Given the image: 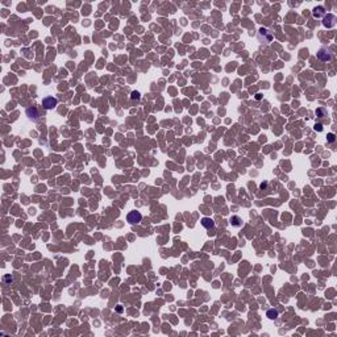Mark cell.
Returning <instances> with one entry per match:
<instances>
[{"label":"cell","instance_id":"obj_9","mask_svg":"<svg viewBox=\"0 0 337 337\" xmlns=\"http://www.w3.org/2000/svg\"><path fill=\"white\" fill-rule=\"evenodd\" d=\"M229 221H231V225L232 227H237V228L243 227V220H241L238 216H232Z\"/></svg>","mask_w":337,"mask_h":337},{"label":"cell","instance_id":"obj_11","mask_svg":"<svg viewBox=\"0 0 337 337\" xmlns=\"http://www.w3.org/2000/svg\"><path fill=\"white\" fill-rule=\"evenodd\" d=\"M266 316H268L269 319H271V320H275L278 317V311L274 309V308H271V309H269L268 312H266Z\"/></svg>","mask_w":337,"mask_h":337},{"label":"cell","instance_id":"obj_14","mask_svg":"<svg viewBox=\"0 0 337 337\" xmlns=\"http://www.w3.org/2000/svg\"><path fill=\"white\" fill-rule=\"evenodd\" d=\"M314 129L316 130V132H323V124H320V123H316L315 124V126H314Z\"/></svg>","mask_w":337,"mask_h":337},{"label":"cell","instance_id":"obj_8","mask_svg":"<svg viewBox=\"0 0 337 337\" xmlns=\"http://www.w3.org/2000/svg\"><path fill=\"white\" fill-rule=\"evenodd\" d=\"M202 225L207 228V229H211V228L215 227V221L212 219H209V217H203L202 219Z\"/></svg>","mask_w":337,"mask_h":337},{"label":"cell","instance_id":"obj_4","mask_svg":"<svg viewBox=\"0 0 337 337\" xmlns=\"http://www.w3.org/2000/svg\"><path fill=\"white\" fill-rule=\"evenodd\" d=\"M258 37H259V40L262 41V42L269 43V42L273 40V33H271L269 29L261 28V29H259V33H258Z\"/></svg>","mask_w":337,"mask_h":337},{"label":"cell","instance_id":"obj_10","mask_svg":"<svg viewBox=\"0 0 337 337\" xmlns=\"http://www.w3.org/2000/svg\"><path fill=\"white\" fill-rule=\"evenodd\" d=\"M316 116L319 117V119L325 117V116H328V111H327L324 107H319V108L316 110Z\"/></svg>","mask_w":337,"mask_h":337},{"label":"cell","instance_id":"obj_15","mask_svg":"<svg viewBox=\"0 0 337 337\" xmlns=\"http://www.w3.org/2000/svg\"><path fill=\"white\" fill-rule=\"evenodd\" d=\"M261 98H262V95H261V94H257V95H256V99H257V100H259Z\"/></svg>","mask_w":337,"mask_h":337},{"label":"cell","instance_id":"obj_1","mask_svg":"<svg viewBox=\"0 0 337 337\" xmlns=\"http://www.w3.org/2000/svg\"><path fill=\"white\" fill-rule=\"evenodd\" d=\"M58 104V99L57 98H53V96H46L45 99L42 100V107L45 108L46 111H50V110H54Z\"/></svg>","mask_w":337,"mask_h":337},{"label":"cell","instance_id":"obj_7","mask_svg":"<svg viewBox=\"0 0 337 337\" xmlns=\"http://www.w3.org/2000/svg\"><path fill=\"white\" fill-rule=\"evenodd\" d=\"M325 13H327V11H325V8H324L323 5H317V7H315V8L312 9V16H314L315 18L324 17V16H325Z\"/></svg>","mask_w":337,"mask_h":337},{"label":"cell","instance_id":"obj_12","mask_svg":"<svg viewBox=\"0 0 337 337\" xmlns=\"http://www.w3.org/2000/svg\"><path fill=\"white\" fill-rule=\"evenodd\" d=\"M327 141H328V142H334V141H336L334 133H328V135H327Z\"/></svg>","mask_w":337,"mask_h":337},{"label":"cell","instance_id":"obj_5","mask_svg":"<svg viewBox=\"0 0 337 337\" xmlns=\"http://www.w3.org/2000/svg\"><path fill=\"white\" fill-rule=\"evenodd\" d=\"M336 21H337V17L332 13H328L323 17V25L327 28H333L336 25Z\"/></svg>","mask_w":337,"mask_h":337},{"label":"cell","instance_id":"obj_2","mask_svg":"<svg viewBox=\"0 0 337 337\" xmlns=\"http://www.w3.org/2000/svg\"><path fill=\"white\" fill-rule=\"evenodd\" d=\"M126 220H128L129 224L136 225L142 220V215L138 211H130L128 215H126Z\"/></svg>","mask_w":337,"mask_h":337},{"label":"cell","instance_id":"obj_6","mask_svg":"<svg viewBox=\"0 0 337 337\" xmlns=\"http://www.w3.org/2000/svg\"><path fill=\"white\" fill-rule=\"evenodd\" d=\"M25 113H27L28 119H29V120H33V121H36V120H38V119H40L38 110H37L36 107H29V108H27Z\"/></svg>","mask_w":337,"mask_h":337},{"label":"cell","instance_id":"obj_3","mask_svg":"<svg viewBox=\"0 0 337 337\" xmlns=\"http://www.w3.org/2000/svg\"><path fill=\"white\" fill-rule=\"evenodd\" d=\"M332 52H330V49H327V48H321L319 52H317V58H319L320 61L323 62H329L330 59H332Z\"/></svg>","mask_w":337,"mask_h":337},{"label":"cell","instance_id":"obj_13","mask_svg":"<svg viewBox=\"0 0 337 337\" xmlns=\"http://www.w3.org/2000/svg\"><path fill=\"white\" fill-rule=\"evenodd\" d=\"M140 98H141V94H140L138 91H133L132 95H130V99H132V100H136V99L138 100Z\"/></svg>","mask_w":337,"mask_h":337}]
</instances>
